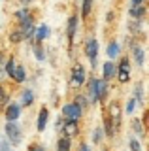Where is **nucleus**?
I'll list each match as a JSON object with an SVG mask.
<instances>
[{
    "mask_svg": "<svg viewBox=\"0 0 149 151\" xmlns=\"http://www.w3.org/2000/svg\"><path fill=\"white\" fill-rule=\"evenodd\" d=\"M47 119H49V110L47 108H40V113H38V121H36V129L38 132H44L45 127H47Z\"/></svg>",
    "mask_w": 149,
    "mask_h": 151,
    "instance_id": "nucleus-14",
    "label": "nucleus"
},
{
    "mask_svg": "<svg viewBox=\"0 0 149 151\" xmlns=\"http://www.w3.org/2000/svg\"><path fill=\"white\" fill-rule=\"evenodd\" d=\"M91 9H92V0H83V4H81V17L87 19L89 13H91Z\"/></svg>",
    "mask_w": 149,
    "mask_h": 151,
    "instance_id": "nucleus-27",
    "label": "nucleus"
},
{
    "mask_svg": "<svg viewBox=\"0 0 149 151\" xmlns=\"http://www.w3.org/2000/svg\"><path fill=\"white\" fill-rule=\"evenodd\" d=\"M130 51H132V57H134V60H136V64L142 68L143 63H145V51H143V47L140 44H132L130 45Z\"/></svg>",
    "mask_w": 149,
    "mask_h": 151,
    "instance_id": "nucleus-11",
    "label": "nucleus"
},
{
    "mask_svg": "<svg viewBox=\"0 0 149 151\" xmlns=\"http://www.w3.org/2000/svg\"><path fill=\"white\" fill-rule=\"evenodd\" d=\"M128 147H130V151H142V144H140L138 138H130Z\"/></svg>",
    "mask_w": 149,
    "mask_h": 151,
    "instance_id": "nucleus-31",
    "label": "nucleus"
},
{
    "mask_svg": "<svg viewBox=\"0 0 149 151\" xmlns=\"http://www.w3.org/2000/svg\"><path fill=\"white\" fill-rule=\"evenodd\" d=\"M130 127H132V130L136 132V136H143V125H142V119H132Z\"/></svg>",
    "mask_w": 149,
    "mask_h": 151,
    "instance_id": "nucleus-28",
    "label": "nucleus"
},
{
    "mask_svg": "<svg viewBox=\"0 0 149 151\" xmlns=\"http://www.w3.org/2000/svg\"><path fill=\"white\" fill-rule=\"evenodd\" d=\"M115 76L119 78L121 83H128L130 81V59L123 57L119 60V66H115Z\"/></svg>",
    "mask_w": 149,
    "mask_h": 151,
    "instance_id": "nucleus-2",
    "label": "nucleus"
},
{
    "mask_svg": "<svg viewBox=\"0 0 149 151\" xmlns=\"http://www.w3.org/2000/svg\"><path fill=\"white\" fill-rule=\"evenodd\" d=\"M15 59L13 57H8L6 59V63H4V74H6V78H13V72H15Z\"/></svg>",
    "mask_w": 149,
    "mask_h": 151,
    "instance_id": "nucleus-18",
    "label": "nucleus"
},
{
    "mask_svg": "<svg viewBox=\"0 0 149 151\" xmlns=\"http://www.w3.org/2000/svg\"><path fill=\"white\" fill-rule=\"evenodd\" d=\"M106 53H108L110 59H117L119 53H121V45H119V42H110V45H108V49H106Z\"/></svg>",
    "mask_w": 149,
    "mask_h": 151,
    "instance_id": "nucleus-20",
    "label": "nucleus"
},
{
    "mask_svg": "<svg viewBox=\"0 0 149 151\" xmlns=\"http://www.w3.org/2000/svg\"><path fill=\"white\" fill-rule=\"evenodd\" d=\"M138 6H143V0H130V8H138Z\"/></svg>",
    "mask_w": 149,
    "mask_h": 151,
    "instance_id": "nucleus-36",
    "label": "nucleus"
},
{
    "mask_svg": "<svg viewBox=\"0 0 149 151\" xmlns=\"http://www.w3.org/2000/svg\"><path fill=\"white\" fill-rule=\"evenodd\" d=\"M136 108H138V102H136V98H132V96H130V98H128V102H127V108H125V110H127V113H128V115H132Z\"/></svg>",
    "mask_w": 149,
    "mask_h": 151,
    "instance_id": "nucleus-30",
    "label": "nucleus"
},
{
    "mask_svg": "<svg viewBox=\"0 0 149 151\" xmlns=\"http://www.w3.org/2000/svg\"><path fill=\"white\" fill-rule=\"evenodd\" d=\"M102 138H104V130H102V127H96L92 130V144H100Z\"/></svg>",
    "mask_w": 149,
    "mask_h": 151,
    "instance_id": "nucleus-29",
    "label": "nucleus"
},
{
    "mask_svg": "<svg viewBox=\"0 0 149 151\" xmlns=\"http://www.w3.org/2000/svg\"><path fill=\"white\" fill-rule=\"evenodd\" d=\"M11 81H15V83L27 81V70H25V66H15V72H13Z\"/></svg>",
    "mask_w": 149,
    "mask_h": 151,
    "instance_id": "nucleus-19",
    "label": "nucleus"
},
{
    "mask_svg": "<svg viewBox=\"0 0 149 151\" xmlns=\"http://www.w3.org/2000/svg\"><path fill=\"white\" fill-rule=\"evenodd\" d=\"M34 104V91L32 89H23V93H21V102H19V106H32Z\"/></svg>",
    "mask_w": 149,
    "mask_h": 151,
    "instance_id": "nucleus-16",
    "label": "nucleus"
},
{
    "mask_svg": "<svg viewBox=\"0 0 149 151\" xmlns=\"http://www.w3.org/2000/svg\"><path fill=\"white\" fill-rule=\"evenodd\" d=\"M95 79H96V78H89V81H85V83H87L85 98H87V102H89V106H91V104H98V98H96V91H95Z\"/></svg>",
    "mask_w": 149,
    "mask_h": 151,
    "instance_id": "nucleus-13",
    "label": "nucleus"
},
{
    "mask_svg": "<svg viewBox=\"0 0 149 151\" xmlns=\"http://www.w3.org/2000/svg\"><path fill=\"white\" fill-rule=\"evenodd\" d=\"M10 42H11V44H21V42H25V32H23L21 28L13 30L10 34Z\"/></svg>",
    "mask_w": 149,
    "mask_h": 151,
    "instance_id": "nucleus-24",
    "label": "nucleus"
},
{
    "mask_svg": "<svg viewBox=\"0 0 149 151\" xmlns=\"http://www.w3.org/2000/svg\"><path fill=\"white\" fill-rule=\"evenodd\" d=\"M27 151H47L45 149L44 144H38V142H34V144H29V149Z\"/></svg>",
    "mask_w": 149,
    "mask_h": 151,
    "instance_id": "nucleus-33",
    "label": "nucleus"
},
{
    "mask_svg": "<svg viewBox=\"0 0 149 151\" xmlns=\"http://www.w3.org/2000/svg\"><path fill=\"white\" fill-rule=\"evenodd\" d=\"M132 98H136L138 104H143V83H142V81H138L136 85H134V94H132Z\"/></svg>",
    "mask_w": 149,
    "mask_h": 151,
    "instance_id": "nucleus-23",
    "label": "nucleus"
},
{
    "mask_svg": "<svg viewBox=\"0 0 149 151\" xmlns=\"http://www.w3.org/2000/svg\"><path fill=\"white\" fill-rule=\"evenodd\" d=\"M76 30H77V15L74 13V15H70V19H68V28H66V38H68L70 47H72V44H74V36H76Z\"/></svg>",
    "mask_w": 149,
    "mask_h": 151,
    "instance_id": "nucleus-10",
    "label": "nucleus"
},
{
    "mask_svg": "<svg viewBox=\"0 0 149 151\" xmlns=\"http://www.w3.org/2000/svg\"><path fill=\"white\" fill-rule=\"evenodd\" d=\"M4 78H6V74H4V68L0 66V83H2V79H4Z\"/></svg>",
    "mask_w": 149,
    "mask_h": 151,
    "instance_id": "nucleus-38",
    "label": "nucleus"
},
{
    "mask_svg": "<svg viewBox=\"0 0 149 151\" xmlns=\"http://www.w3.org/2000/svg\"><path fill=\"white\" fill-rule=\"evenodd\" d=\"M10 102V96H8L6 89H4V85L0 83V104H8Z\"/></svg>",
    "mask_w": 149,
    "mask_h": 151,
    "instance_id": "nucleus-32",
    "label": "nucleus"
},
{
    "mask_svg": "<svg viewBox=\"0 0 149 151\" xmlns=\"http://www.w3.org/2000/svg\"><path fill=\"white\" fill-rule=\"evenodd\" d=\"M55 149H57V151H72V140L60 136V138L57 140V147H55Z\"/></svg>",
    "mask_w": 149,
    "mask_h": 151,
    "instance_id": "nucleus-21",
    "label": "nucleus"
},
{
    "mask_svg": "<svg viewBox=\"0 0 149 151\" xmlns=\"http://www.w3.org/2000/svg\"><path fill=\"white\" fill-rule=\"evenodd\" d=\"M62 117L64 119H72V121H80L83 117V110L77 108L74 102H66L62 106Z\"/></svg>",
    "mask_w": 149,
    "mask_h": 151,
    "instance_id": "nucleus-3",
    "label": "nucleus"
},
{
    "mask_svg": "<svg viewBox=\"0 0 149 151\" xmlns=\"http://www.w3.org/2000/svg\"><path fill=\"white\" fill-rule=\"evenodd\" d=\"M102 151H110V149H108V147H104V149H102Z\"/></svg>",
    "mask_w": 149,
    "mask_h": 151,
    "instance_id": "nucleus-40",
    "label": "nucleus"
},
{
    "mask_svg": "<svg viewBox=\"0 0 149 151\" xmlns=\"http://www.w3.org/2000/svg\"><path fill=\"white\" fill-rule=\"evenodd\" d=\"M0 151H13V147L10 145L8 140H2V142H0Z\"/></svg>",
    "mask_w": 149,
    "mask_h": 151,
    "instance_id": "nucleus-34",
    "label": "nucleus"
},
{
    "mask_svg": "<svg viewBox=\"0 0 149 151\" xmlns=\"http://www.w3.org/2000/svg\"><path fill=\"white\" fill-rule=\"evenodd\" d=\"M102 76H104L102 79H106V81H110V79L115 78V64L111 63V60L104 63V66H102Z\"/></svg>",
    "mask_w": 149,
    "mask_h": 151,
    "instance_id": "nucleus-17",
    "label": "nucleus"
},
{
    "mask_svg": "<svg viewBox=\"0 0 149 151\" xmlns=\"http://www.w3.org/2000/svg\"><path fill=\"white\" fill-rule=\"evenodd\" d=\"M62 119H64V117H62ZM60 132H62V136H64V138H68V140L76 138V136L80 134V127H77V121H72V119H64V123H62V129H60Z\"/></svg>",
    "mask_w": 149,
    "mask_h": 151,
    "instance_id": "nucleus-4",
    "label": "nucleus"
},
{
    "mask_svg": "<svg viewBox=\"0 0 149 151\" xmlns=\"http://www.w3.org/2000/svg\"><path fill=\"white\" fill-rule=\"evenodd\" d=\"M143 15H145V6L130 8V17H132L134 21H143Z\"/></svg>",
    "mask_w": 149,
    "mask_h": 151,
    "instance_id": "nucleus-22",
    "label": "nucleus"
},
{
    "mask_svg": "<svg viewBox=\"0 0 149 151\" xmlns=\"http://www.w3.org/2000/svg\"><path fill=\"white\" fill-rule=\"evenodd\" d=\"M30 2H34V0H21V4H23V6H29Z\"/></svg>",
    "mask_w": 149,
    "mask_h": 151,
    "instance_id": "nucleus-39",
    "label": "nucleus"
},
{
    "mask_svg": "<svg viewBox=\"0 0 149 151\" xmlns=\"http://www.w3.org/2000/svg\"><path fill=\"white\" fill-rule=\"evenodd\" d=\"M15 19L19 23V28H27L32 25V13L29 12V8H23L19 12H15Z\"/></svg>",
    "mask_w": 149,
    "mask_h": 151,
    "instance_id": "nucleus-7",
    "label": "nucleus"
},
{
    "mask_svg": "<svg viewBox=\"0 0 149 151\" xmlns=\"http://www.w3.org/2000/svg\"><path fill=\"white\" fill-rule=\"evenodd\" d=\"M34 55H36V60L38 63H44L45 60V49L42 44H34Z\"/></svg>",
    "mask_w": 149,
    "mask_h": 151,
    "instance_id": "nucleus-26",
    "label": "nucleus"
},
{
    "mask_svg": "<svg viewBox=\"0 0 149 151\" xmlns=\"http://www.w3.org/2000/svg\"><path fill=\"white\" fill-rule=\"evenodd\" d=\"M49 34H51L49 27L44 23V25H40L38 28H36V32H34V42H36V44H42L44 40H47V38H49Z\"/></svg>",
    "mask_w": 149,
    "mask_h": 151,
    "instance_id": "nucleus-15",
    "label": "nucleus"
},
{
    "mask_svg": "<svg viewBox=\"0 0 149 151\" xmlns=\"http://www.w3.org/2000/svg\"><path fill=\"white\" fill-rule=\"evenodd\" d=\"M85 53L91 60V66H96V55H98V42H96V38H89V40H87Z\"/></svg>",
    "mask_w": 149,
    "mask_h": 151,
    "instance_id": "nucleus-6",
    "label": "nucleus"
},
{
    "mask_svg": "<svg viewBox=\"0 0 149 151\" xmlns=\"http://www.w3.org/2000/svg\"><path fill=\"white\" fill-rule=\"evenodd\" d=\"M106 117L110 119V123L113 125V129H115V130H117L119 127H121V108H119V104H117V102H111V104H110Z\"/></svg>",
    "mask_w": 149,
    "mask_h": 151,
    "instance_id": "nucleus-5",
    "label": "nucleus"
},
{
    "mask_svg": "<svg viewBox=\"0 0 149 151\" xmlns=\"http://www.w3.org/2000/svg\"><path fill=\"white\" fill-rule=\"evenodd\" d=\"M72 81L76 85H83L87 81V74H85V68L81 64H76L72 68Z\"/></svg>",
    "mask_w": 149,
    "mask_h": 151,
    "instance_id": "nucleus-9",
    "label": "nucleus"
},
{
    "mask_svg": "<svg viewBox=\"0 0 149 151\" xmlns=\"http://www.w3.org/2000/svg\"><path fill=\"white\" fill-rule=\"evenodd\" d=\"M77 151H92V149H91V145L87 144V142H81V144H80V149H77Z\"/></svg>",
    "mask_w": 149,
    "mask_h": 151,
    "instance_id": "nucleus-35",
    "label": "nucleus"
},
{
    "mask_svg": "<svg viewBox=\"0 0 149 151\" xmlns=\"http://www.w3.org/2000/svg\"><path fill=\"white\" fill-rule=\"evenodd\" d=\"M4 130H6V136H8L6 140L10 142L11 147H15V145H19L23 142V132H21V127L17 125V121H8Z\"/></svg>",
    "mask_w": 149,
    "mask_h": 151,
    "instance_id": "nucleus-1",
    "label": "nucleus"
},
{
    "mask_svg": "<svg viewBox=\"0 0 149 151\" xmlns=\"http://www.w3.org/2000/svg\"><path fill=\"white\" fill-rule=\"evenodd\" d=\"M62 123H64V119H62V117H57V123H55V129H57V130H60V129H62Z\"/></svg>",
    "mask_w": 149,
    "mask_h": 151,
    "instance_id": "nucleus-37",
    "label": "nucleus"
},
{
    "mask_svg": "<svg viewBox=\"0 0 149 151\" xmlns=\"http://www.w3.org/2000/svg\"><path fill=\"white\" fill-rule=\"evenodd\" d=\"M4 115H6V121H17L21 117V106L17 102H8Z\"/></svg>",
    "mask_w": 149,
    "mask_h": 151,
    "instance_id": "nucleus-8",
    "label": "nucleus"
},
{
    "mask_svg": "<svg viewBox=\"0 0 149 151\" xmlns=\"http://www.w3.org/2000/svg\"><path fill=\"white\" fill-rule=\"evenodd\" d=\"M74 104H76L77 108H81L83 111L89 108V102H87V98H85V94H76L74 96Z\"/></svg>",
    "mask_w": 149,
    "mask_h": 151,
    "instance_id": "nucleus-25",
    "label": "nucleus"
},
{
    "mask_svg": "<svg viewBox=\"0 0 149 151\" xmlns=\"http://www.w3.org/2000/svg\"><path fill=\"white\" fill-rule=\"evenodd\" d=\"M95 91H96V98H98V102H102L106 98V94H108V81L106 79H95Z\"/></svg>",
    "mask_w": 149,
    "mask_h": 151,
    "instance_id": "nucleus-12",
    "label": "nucleus"
}]
</instances>
